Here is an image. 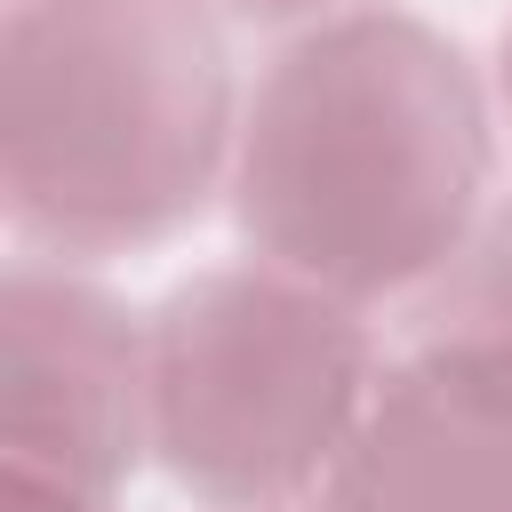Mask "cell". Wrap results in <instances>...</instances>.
<instances>
[{
    "label": "cell",
    "instance_id": "obj_5",
    "mask_svg": "<svg viewBox=\"0 0 512 512\" xmlns=\"http://www.w3.org/2000/svg\"><path fill=\"white\" fill-rule=\"evenodd\" d=\"M320 512H512V376L416 336L376 376Z\"/></svg>",
    "mask_w": 512,
    "mask_h": 512
},
{
    "label": "cell",
    "instance_id": "obj_3",
    "mask_svg": "<svg viewBox=\"0 0 512 512\" xmlns=\"http://www.w3.org/2000/svg\"><path fill=\"white\" fill-rule=\"evenodd\" d=\"M144 344L152 456L216 512H296L320 496L376 392L360 304L264 256L184 280Z\"/></svg>",
    "mask_w": 512,
    "mask_h": 512
},
{
    "label": "cell",
    "instance_id": "obj_1",
    "mask_svg": "<svg viewBox=\"0 0 512 512\" xmlns=\"http://www.w3.org/2000/svg\"><path fill=\"white\" fill-rule=\"evenodd\" d=\"M488 160L464 48L400 8H336L256 80L232 208L264 264L368 304L456 264L480 232Z\"/></svg>",
    "mask_w": 512,
    "mask_h": 512
},
{
    "label": "cell",
    "instance_id": "obj_8",
    "mask_svg": "<svg viewBox=\"0 0 512 512\" xmlns=\"http://www.w3.org/2000/svg\"><path fill=\"white\" fill-rule=\"evenodd\" d=\"M232 16H256V24H288V16H328V8H352V0H224Z\"/></svg>",
    "mask_w": 512,
    "mask_h": 512
},
{
    "label": "cell",
    "instance_id": "obj_7",
    "mask_svg": "<svg viewBox=\"0 0 512 512\" xmlns=\"http://www.w3.org/2000/svg\"><path fill=\"white\" fill-rule=\"evenodd\" d=\"M8 512H112V496H72V488L16 480V472H8Z\"/></svg>",
    "mask_w": 512,
    "mask_h": 512
},
{
    "label": "cell",
    "instance_id": "obj_6",
    "mask_svg": "<svg viewBox=\"0 0 512 512\" xmlns=\"http://www.w3.org/2000/svg\"><path fill=\"white\" fill-rule=\"evenodd\" d=\"M424 344H448L496 376H512V208L480 216L424 304Z\"/></svg>",
    "mask_w": 512,
    "mask_h": 512
},
{
    "label": "cell",
    "instance_id": "obj_9",
    "mask_svg": "<svg viewBox=\"0 0 512 512\" xmlns=\"http://www.w3.org/2000/svg\"><path fill=\"white\" fill-rule=\"evenodd\" d=\"M504 104H512V40H504Z\"/></svg>",
    "mask_w": 512,
    "mask_h": 512
},
{
    "label": "cell",
    "instance_id": "obj_2",
    "mask_svg": "<svg viewBox=\"0 0 512 512\" xmlns=\"http://www.w3.org/2000/svg\"><path fill=\"white\" fill-rule=\"evenodd\" d=\"M0 192L32 256H120L192 224L232 168L208 0H8Z\"/></svg>",
    "mask_w": 512,
    "mask_h": 512
},
{
    "label": "cell",
    "instance_id": "obj_4",
    "mask_svg": "<svg viewBox=\"0 0 512 512\" xmlns=\"http://www.w3.org/2000/svg\"><path fill=\"white\" fill-rule=\"evenodd\" d=\"M152 448V344L64 256L8 264V360H0V456L16 480L112 496Z\"/></svg>",
    "mask_w": 512,
    "mask_h": 512
}]
</instances>
